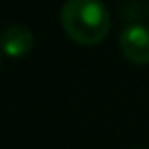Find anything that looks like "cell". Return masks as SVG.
<instances>
[{
  "mask_svg": "<svg viewBox=\"0 0 149 149\" xmlns=\"http://www.w3.org/2000/svg\"><path fill=\"white\" fill-rule=\"evenodd\" d=\"M65 35L80 45H98L108 37L110 15L102 0H68L61 8Z\"/></svg>",
  "mask_w": 149,
  "mask_h": 149,
  "instance_id": "obj_1",
  "label": "cell"
},
{
  "mask_svg": "<svg viewBox=\"0 0 149 149\" xmlns=\"http://www.w3.org/2000/svg\"><path fill=\"white\" fill-rule=\"evenodd\" d=\"M123 55L135 65L149 63V31L141 25H131L120 33L118 39Z\"/></svg>",
  "mask_w": 149,
  "mask_h": 149,
  "instance_id": "obj_2",
  "label": "cell"
},
{
  "mask_svg": "<svg viewBox=\"0 0 149 149\" xmlns=\"http://www.w3.org/2000/svg\"><path fill=\"white\" fill-rule=\"evenodd\" d=\"M33 33L23 25H10L0 33V51L8 57H25L33 49Z\"/></svg>",
  "mask_w": 149,
  "mask_h": 149,
  "instance_id": "obj_3",
  "label": "cell"
}]
</instances>
